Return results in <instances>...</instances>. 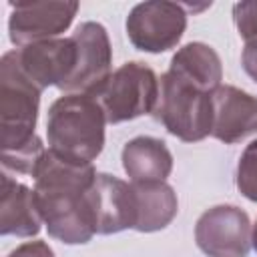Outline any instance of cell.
<instances>
[{
    "mask_svg": "<svg viewBox=\"0 0 257 257\" xmlns=\"http://www.w3.org/2000/svg\"><path fill=\"white\" fill-rule=\"evenodd\" d=\"M32 177L36 207L48 235L66 245L88 243L96 235L86 201V191L96 179L94 167L46 151Z\"/></svg>",
    "mask_w": 257,
    "mask_h": 257,
    "instance_id": "cell-1",
    "label": "cell"
},
{
    "mask_svg": "<svg viewBox=\"0 0 257 257\" xmlns=\"http://www.w3.org/2000/svg\"><path fill=\"white\" fill-rule=\"evenodd\" d=\"M104 110L94 96L64 94L48 108V151L70 163L92 165L104 149Z\"/></svg>",
    "mask_w": 257,
    "mask_h": 257,
    "instance_id": "cell-2",
    "label": "cell"
},
{
    "mask_svg": "<svg viewBox=\"0 0 257 257\" xmlns=\"http://www.w3.org/2000/svg\"><path fill=\"white\" fill-rule=\"evenodd\" d=\"M157 120L183 143H197L213 131V92L167 70L159 80Z\"/></svg>",
    "mask_w": 257,
    "mask_h": 257,
    "instance_id": "cell-3",
    "label": "cell"
},
{
    "mask_svg": "<svg viewBox=\"0 0 257 257\" xmlns=\"http://www.w3.org/2000/svg\"><path fill=\"white\" fill-rule=\"evenodd\" d=\"M42 90L22 72L16 50L0 60V145L2 153L28 145L36 133Z\"/></svg>",
    "mask_w": 257,
    "mask_h": 257,
    "instance_id": "cell-4",
    "label": "cell"
},
{
    "mask_svg": "<svg viewBox=\"0 0 257 257\" xmlns=\"http://www.w3.org/2000/svg\"><path fill=\"white\" fill-rule=\"evenodd\" d=\"M92 96L104 110L106 122L118 124L155 110L159 78L145 62L131 60L118 66Z\"/></svg>",
    "mask_w": 257,
    "mask_h": 257,
    "instance_id": "cell-5",
    "label": "cell"
},
{
    "mask_svg": "<svg viewBox=\"0 0 257 257\" xmlns=\"http://www.w3.org/2000/svg\"><path fill=\"white\" fill-rule=\"evenodd\" d=\"M126 36L137 50L161 54L179 44L187 28V12L183 4L167 0H151L137 4L124 22Z\"/></svg>",
    "mask_w": 257,
    "mask_h": 257,
    "instance_id": "cell-6",
    "label": "cell"
},
{
    "mask_svg": "<svg viewBox=\"0 0 257 257\" xmlns=\"http://www.w3.org/2000/svg\"><path fill=\"white\" fill-rule=\"evenodd\" d=\"M10 6L8 36L18 48L58 38L78 12V2L74 0H28L10 2Z\"/></svg>",
    "mask_w": 257,
    "mask_h": 257,
    "instance_id": "cell-7",
    "label": "cell"
},
{
    "mask_svg": "<svg viewBox=\"0 0 257 257\" xmlns=\"http://www.w3.org/2000/svg\"><path fill=\"white\" fill-rule=\"evenodd\" d=\"M251 231L249 215L243 209L217 205L197 219L195 241L207 257H247Z\"/></svg>",
    "mask_w": 257,
    "mask_h": 257,
    "instance_id": "cell-8",
    "label": "cell"
},
{
    "mask_svg": "<svg viewBox=\"0 0 257 257\" xmlns=\"http://www.w3.org/2000/svg\"><path fill=\"white\" fill-rule=\"evenodd\" d=\"M72 40L76 44V66L68 82L62 86L64 94H94L112 74V48L106 28L98 22H82Z\"/></svg>",
    "mask_w": 257,
    "mask_h": 257,
    "instance_id": "cell-9",
    "label": "cell"
},
{
    "mask_svg": "<svg viewBox=\"0 0 257 257\" xmlns=\"http://www.w3.org/2000/svg\"><path fill=\"white\" fill-rule=\"evenodd\" d=\"M86 201L94 219L96 235H112L124 229H135L137 197L131 183H124L108 173H96L94 183L86 191Z\"/></svg>",
    "mask_w": 257,
    "mask_h": 257,
    "instance_id": "cell-10",
    "label": "cell"
},
{
    "mask_svg": "<svg viewBox=\"0 0 257 257\" xmlns=\"http://www.w3.org/2000/svg\"><path fill=\"white\" fill-rule=\"evenodd\" d=\"M22 72L40 88L62 86L74 72L76 66V44L70 38H52L34 44H26L16 50Z\"/></svg>",
    "mask_w": 257,
    "mask_h": 257,
    "instance_id": "cell-11",
    "label": "cell"
},
{
    "mask_svg": "<svg viewBox=\"0 0 257 257\" xmlns=\"http://www.w3.org/2000/svg\"><path fill=\"white\" fill-rule=\"evenodd\" d=\"M257 133V96L221 84L213 92V131L211 137L225 145L239 143Z\"/></svg>",
    "mask_w": 257,
    "mask_h": 257,
    "instance_id": "cell-12",
    "label": "cell"
},
{
    "mask_svg": "<svg viewBox=\"0 0 257 257\" xmlns=\"http://www.w3.org/2000/svg\"><path fill=\"white\" fill-rule=\"evenodd\" d=\"M0 195V233L14 237H34L40 233L42 217L36 207L34 189L18 183L10 173L2 171Z\"/></svg>",
    "mask_w": 257,
    "mask_h": 257,
    "instance_id": "cell-13",
    "label": "cell"
},
{
    "mask_svg": "<svg viewBox=\"0 0 257 257\" xmlns=\"http://www.w3.org/2000/svg\"><path fill=\"white\" fill-rule=\"evenodd\" d=\"M122 169L131 183L165 181L173 171V155L165 141L155 137H135L122 147Z\"/></svg>",
    "mask_w": 257,
    "mask_h": 257,
    "instance_id": "cell-14",
    "label": "cell"
},
{
    "mask_svg": "<svg viewBox=\"0 0 257 257\" xmlns=\"http://www.w3.org/2000/svg\"><path fill=\"white\" fill-rule=\"evenodd\" d=\"M137 197V223L135 231L155 233L165 229L179 211V199L175 189L165 181L131 183Z\"/></svg>",
    "mask_w": 257,
    "mask_h": 257,
    "instance_id": "cell-15",
    "label": "cell"
},
{
    "mask_svg": "<svg viewBox=\"0 0 257 257\" xmlns=\"http://www.w3.org/2000/svg\"><path fill=\"white\" fill-rule=\"evenodd\" d=\"M169 70L193 80L201 88L215 92L223 80V66L219 54L205 42H189L181 46L173 58Z\"/></svg>",
    "mask_w": 257,
    "mask_h": 257,
    "instance_id": "cell-16",
    "label": "cell"
},
{
    "mask_svg": "<svg viewBox=\"0 0 257 257\" xmlns=\"http://www.w3.org/2000/svg\"><path fill=\"white\" fill-rule=\"evenodd\" d=\"M44 153H46V149H44L40 137L36 135L28 145H24L16 151H10V153H2V171L32 177Z\"/></svg>",
    "mask_w": 257,
    "mask_h": 257,
    "instance_id": "cell-17",
    "label": "cell"
},
{
    "mask_svg": "<svg viewBox=\"0 0 257 257\" xmlns=\"http://www.w3.org/2000/svg\"><path fill=\"white\" fill-rule=\"evenodd\" d=\"M235 183L245 199L257 203V139L251 141L241 153L237 163Z\"/></svg>",
    "mask_w": 257,
    "mask_h": 257,
    "instance_id": "cell-18",
    "label": "cell"
},
{
    "mask_svg": "<svg viewBox=\"0 0 257 257\" xmlns=\"http://www.w3.org/2000/svg\"><path fill=\"white\" fill-rule=\"evenodd\" d=\"M233 20L245 42L257 40V0H241L233 6Z\"/></svg>",
    "mask_w": 257,
    "mask_h": 257,
    "instance_id": "cell-19",
    "label": "cell"
},
{
    "mask_svg": "<svg viewBox=\"0 0 257 257\" xmlns=\"http://www.w3.org/2000/svg\"><path fill=\"white\" fill-rule=\"evenodd\" d=\"M6 257H54V251L44 241H28V243L18 245Z\"/></svg>",
    "mask_w": 257,
    "mask_h": 257,
    "instance_id": "cell-20",
    "label": "cell"
},
{
    "mask_svg": "<svg viewBox=\"0 0 257 257\" xmlns=\"http://www.w3.org/2000/svg\"><path fill=\"white\" fill-rule=\"evenodd\" d=\"M241 64H243V70L257 82V40L245 44L241 54Z\"/></svg>",
    "mask_w": 257,
    "mask_h": 257,
    "instance_id": "cell-21",
    "label": "cell"
},
{
    "mask_svg": "<svg viewBox=\"0 0 257 257\" xmlns=\"http://www.w3.org/2000/svg\"><path fill=\"white\" fill-rule=\"evenodd\" d=\"M251 245H253V249H255V253H257V221H255L253 231H251Z\"/></svg>",
    "mask_w": 257,
    "mask_h": 257,
    "instance_id": "cell-22",
    "label": "cell"
}]
</instances>
